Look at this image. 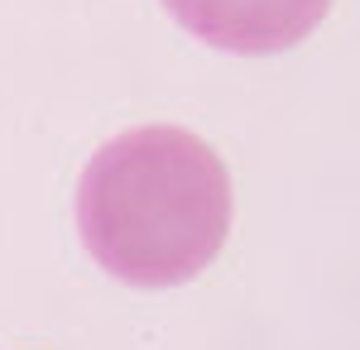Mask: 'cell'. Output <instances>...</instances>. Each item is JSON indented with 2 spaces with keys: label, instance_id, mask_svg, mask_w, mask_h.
Returning a JSON list of instances; mask_svg holds the SVG:
<instances>
[{
  "label": "cell",
  "instance_id": "6da1fadb",
  "mask_svg": "<svg viewBox=\"0 0 360 350\" xmlns=\"http://www.w3.org/2000/svg\"><path fill=\"white\" fill-rule=\"evenodd\" d=\"M231 173L183 125H139L101 144L82 168L77 226L101 269L135 288H178L231 235Z\"/></svg>",
  "mask_w": 360,
  "mask_h": 350
},
{
  "label": "cell",
  "instance_id": "7a4b0ae2",
  "mask_svg": "<svg viewBox=\"0 0 360 350\" xmlns=\"http://www.w3.org/2000/svg\"><path fill=\"white\" fill-rule=\"evenodd\" d=\"M168 15L226 53H283L327 20L332 0H164Z\"/></svg>",
  "mask_w": 360,
  "mask_h": 350
}]
</instances>
